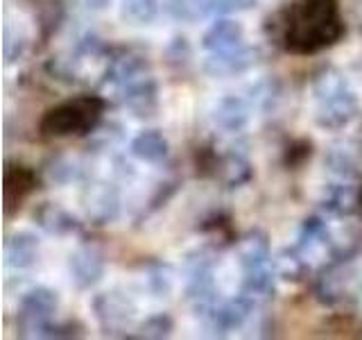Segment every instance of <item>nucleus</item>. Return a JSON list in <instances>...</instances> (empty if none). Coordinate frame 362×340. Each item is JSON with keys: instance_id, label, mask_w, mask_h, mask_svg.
<instances>
[{"instance_id": "obj_1", "label": "nucleus", "mask_w": 362, "mask_h": 340, "mask_svg": "<svg viewBox=\"0 0 362 340\" xmlns=\"http://www.w3.org/2000/svg\"><path fill=\"white\" fill-rule=\"evenodd\" d=\"M342 34L337 0H294L286 11L283 41L292 52H317L339 41Z\"/></svg>"}, {"instance_id": "obj_2", "label": "nucleus", "mask_w": 362, "mask_h": 340, "mask_svg": "<svg viewBox=\"0 0 362 340\" xmlns=\"http://www.w3.org/2000/svg\"><path fill=\"white\" fill-rule=\"evenodd\" d=\"M102 116V100L98 98H75L64 105L50 109L41 120V132L45 136H73V134H86L93 132Z\"/></svg>"}, {"instance_id": "obj_3", "label": "nucleus", "mask_w": 362, "mask_h": 340, "mask_svg": "<svg viewBox=\"0 0 362 340\" xmlns=\"http://www.w3.org/2000/svg\"><path fill=\"white\" fill-rule=\"evenodd\" d=\"M59 309V298L57 293L45 288V286H37L28 290L23 295L21 306H18V324L23 336H37L41 338L43 332L48 329L52 315Z\"/></svg>"}, {"instance_id": "obj_4", "label": "nucleus", "mask_w": 362, "mask_h": 340, "mask_svg": "<svg viewBox=\"0 0 362 340\" xmlns=\"http://www.w3.org/2000/svg\"><path fill=\"white\" fill-rule=\"evenodd\" d=\"M82 211L84 218L93 225H109L120 215V193L105 179H93L82 188Z\"/></svg>"}, {"instance_id": "obj_5", "label": "nucleus", "mask_w": 362, "mask_h": 340, "mask_svg": "<svg viewBox=\"0 0 362 340\" xmlns=\"http://www.w3.org/2000/svg\"><path fill=\"white\" fill-rule=\"evenodd\" d=\"M93 313L100 329L109 336H118L120 332H127L136 317V306L127 298L116 290L100 293L93 300Z\"/></svg>"}, {"instance_id": "obj_6", "label": "nucleus", "mask_w": 362, "mask_h": 340, "mask_svg": "<svg viewBox=\"0 0 362 340\" xmlns=\"http://www.w3.org/2000/svg\"><path fill=\"white\" fill-rule=\"evenodd\" d=\"M358 111H360V100L354 91L346 86L342 91H337V94L317 100L315 123H317V128H322V130L337 132V130H344L351 120H356Z\"/></svg>"}, {"instance_id": "obj_7", "label": "nucleus", "mask_w": 362, "mask_h": 340, "mask_svg": "<svg viewBox=\"0 0 362 340\" xmlns=\"http://www.w3.org/2000/svg\"><path fill=\"white\" fill-rule=\"evenodd\" d=\"M260 60V50L252 45H238V48L224 50V52H211L204 60L202 68L211 77H231L240 75L249 68H254Z\"/></svg>"}, {"instance_id": "obj_8", "label": "nucleus", "mask_w": 362, "mask_h": 340, "mask_svg": "<svg viewBox=\"0 0 362 340\" xmlns=\"http://www.w3.org/2000/svg\"><path fill=\"white\" fill-rule=\"evenodd\" d=\"M120 94L124 107L139 118H150L158 109V86L150 73H145L120 86Z\"/></svg>"}, {"instance_id": "obj_9", "label": "nucleus", "mask_w": 362, "mask_h": 340, "mask_svg": "<svg viewBox=\"0 0 362 340\" xmlns=\"http://www.w3.org/2000/svg\"><path fill=\"white\" fill-rule=\"evenodd\" d=\"M68 272L77 288H93L105 277V259L95 247H79L68 256Z\"/></svg>"}, {"instance_id": "obj_10", "label": "nucleus", "mask_w": 362, "mask_h": 340, "mask_svg": "<svg viewBox=\"0 0 362 340\" xmlns=\"http://www.w3.org/2000/svg\"><path fill=\"white\" fill-rule=\"evenodd\" d=\"M254 304L256 302L249 298V295L240 293L233 300L218 302L209 311V315L204 317V320H206L213 329H220V332H229V329L240 327L247 320L249 313H252V309H254Z\"/></svg>"}, {"instance_id": "obj_11", "label": "nucleus", "mask_w": 362, "mask_h": 340, "mask_svg": "<svg viewBox=\"0 0 362 340\" xmlns=\"http://www.w3.org/2000/svg\"><path fill=\"white\" fill-rule=\"evenodd\" d=\"M39 238L32 232H14L5 241V266L14 270H28L39 261Z\"/></svg>"}, {"instance_id": "obj_12", "label": "nucleus", "mask_w": 362, "mask_h": 340, "mask_svg": "<svg viewBox=\"0 0 362 340\" xmlns=\"http://www.w3.org/2000/svg\"><path fill=\"white\" fill-rule=\"evenodd\" d=\"M34 222H37L45 234L52 236H68L79 230V222L71 211H66L62 204L57 202H43L32 213Z\"/></svg>"}, {"instance_id": "obj_13", "label": "nucleus", "mask_w": 362, "mask_h": 340, "mask_svg": "<svg viewBox=\"0 0 362 340\" xmlns=\"http://www.w3.org/2000/svg\"><path fill=\"white\" fill-rule=\"evenodd\" d=\"M243 37H245L243 23H238L233 18H220L204 32L202 45H204V50H209V52H224V50L243 45Z\"/></svg>"}, {"instance_id": "obj_14", "label": "nucleus", "mask_w": 362, "mask_h": 340, "mask_svg": "<svg viewBox=\"0 0 362 340\" xmlns=\"http://www.w3.org/2000/svg\"><path fill=\"white\" fill-rule=\"evenodd\" d=\"M320 204L326 213L335 215V218H349V215H354L358 211L362 200H360V191H356L354 186L328 184L322 191Z\"/></svg>"}, {"instance_id": "obj_15", "label": "nucleus", "mask_w": 362, "mask_h": 340, "mask_svg": "<svg viewBox=\"0 0 362 340\" xmlns=\"http://www.w3.org/2000/svg\"><path fill=\"white\" fill-rule=\"evenodd\" d=\"M252 109H249L247 100L238 96H224L213 107V123L224 132H240L247 128Z\"/></svg>"}, {"instance_id": "obj_16", "label": "nucleus", "mask_w": 362, "mask_h": 340, "mask_svg": "<svg viewBox=\"0 0 362 340\" xmlns=\"http://www.w3.org/2000/svg\"><path fill=\"white\" fill-rule=\"evenodd\" d=\"M326 168L339 177H358L362 173V147L354 141L333 145L326 154Z\"/></svg>"}, {"instance_id": "obj_17", "label": "nucleus", "mask_w": 362, "mask_h": 340, "mask_svg": "<svg viewBox=\"0 0 362 340\" xmlns=\"http://www.w3.org/2000/svg\"><path fill=\"white\" fill-rule=\"evenodd\" d=\"M235 256L238 264H240L243 270H252V268H260L267 266L269 261V241L267 234L260 230H252L247 232L240 241L235 245Z\"/></svg>"}, {"instance_id": "obj_18", "label": "nucleus", "mask_w": 362, "mask_h": 340, "mask_svg": "<svg viewBox=\"0 0 362 340\" xmlns=\"http://www.w3.org/2000/svg\"><path fill=\"white\" fill-rule=\"evenodd\" d=\"M297 247L308 259L322 252H333V234L328 232V227L322 218H305L299 232Z\"/></svg>"}, {"instance_id": "obj_19", "label": "nucleus", "mask_w": 362, "mask_h": 340, "mask_svg": "<svg viewBox=\"0 0 362 340\" xmlns=\"http://www.w3.org/2000/svg\"><path fill=\"white\" fill-rule=\"evenodd\" d=\"M308 256H305L301 249L294 245V247H283L281 252L274 256L272 261V270L281 281H288V283H299L305 279L308 275Z\"/></svg>"}, {"instance_id": "obj_20", "label": "nucleus", "mask_w": 362, "mask_h": 340, "mask_svg": "<svg viewBox=\"0 0 362 340\" xmlns=\"http://www.w3.org/2000/svg\"><path fill=\"white\" fill-rule=\"evenodd\" d=\"M129 152L145 164H158L168 157L170 143L158 130H145V132L134 136V141L129 145Z\"/></svg>"}, {"instance_id": "obj_21", "label": "nucleus", "mask_w": 362, "mask_h": 340, "mask_svg": "<svg viewBox=\"0 0 362 340\" xmlns=\"http://www.w3.org/2000/svg\"><path fill=\"white\" fill-rule=\"evenodd\" d=\"M339 264H342V261H337V264H333L331 268H326L322 272V277L317 279L315 293H317V300H320L322 304H335L349 293L351 277L346 275L344 268Z\"/></svg>"}, {"instance_id": "obj_22", "label": "nucleus", "mask_w": 362, "mask_h": 340, "mask_svg": "<svg viewBox=\"0 0 362 340\" xmlns=\"http://www.w3.org/2000/svg\"><path fill=\"white\" fill-rule=\"evenodd\" d=\"M252 164L243 154H226L218 164V177L226 188H240L252 179Z\"/></svg>"}, {"instance_id": "obj_23", "label": "nucleus", "mask_w": 362, "mask_h": 340, "mask_svg": "<svg viewBox=\"0 0 362 340\" xmlns=\"http://www.w3.org/2000/svg\"><path fill=\"white\" fill-rule=\"evenodd\" d=\"M243 293L249 295L254 302L258 298H269L274 293V270H269L267 266L252 268V270H243Z\"/></svg>"}, {"instance_id": "obj_24", "label": "nucleus", "mask_w": 362, "mask_h": 340, "mask_svg": "<svg viewBox=\"0 0 362 340\" xmlns=\"http://www.w3.org/2000/svg\"><path fill=\"white\" fill-rule=\"evenodd\" d=\"M34 188V175L28 168H14L5 173V204H7V213L11 204H18L28 193Z\"/></svg>"}, {"instance_id": "obj_25", "label": "nucleus", "mask_w": 362, "mask_h": 340, "mask_svg": "<svg viewBox=\"0 0 362 340\" xmlns=\"http://www.w3.org/2000/svg\"><path fill=\"white\" fill-rule=\"evenodd\" d=\"M170 16L179 23H195L211 11V0H165Z\"/></svg>"}, {"instance_id": "obj_26", "label": "nucleus", "mask_w": 362, "mask_h": 340, "mask_svg": "<svg viewBox=\"0 0 362 340\" xmlns=\"http://www.w3.org/2000/svg\"><path fill=\"white\" fill-rule=\"evenodd\" d=\"M349 82L342 71H337L335 66H326L324 71H320L313 79V94H315V100H322L331 94H337V91L346 89Z\"/></svg>"}, {"instance_id": "obj_27", "label": "nucleus", "mask_w": 362, "mask_h": 340, "mask_svg": "<svg viewBox=\"0 0 362 340\" xmlns=\"http://www.w3.org/2000/svg\"><path fill=\"white\" fill-rule=\"evenodd\" d=\"M158 16V0H122V18L147 26Z\"/></svg>"}, {"instance_id": "obj_28", "label": "nucleus", "mask_w": 362, "mask_h": 340, "mask_svg": "<svg viewBox=\"0 0 362 340\" xmlns=\"http://www.w3.org/2000/svg\"><path fill=\"white\" fill-rule=\"evenodd\" d=\"M175 322L168 313H154L141 324V338H168L173 334Z\"/></svg>"}, {"instance_id": "obj_29", "label": "nucleus", "mask_w": 362, "mask_h": 340, "mask_svg": "<svg viewBox=\"0 0 362 340\" xmlns=\"http://www.w3.org/2000/svg\"><path fill=\"white\" fill-rule=\"evenodd\" d=\"M147 283H150V288H152V293L156 295V298H165V295L170 293V288H173V277H170L168 266L156 264V266L150 270V277H147Z\"/></svg>"}, {"instance_id": "obj_30", "label": "nucleus", "mask_w": 362, "mask_h": 340, "mask_svg": "<svg viewBox=\"0 0 362 340\" xmlns=\"http://www.w3.org/2000/svg\"><path fill=\"white\" fill-rule=\"evenodd\" d=\"M256 3L258 0H211V14H218V16L240 14V11L254 9Z\"/></svg>"}, {"instance_id": "obj_31", "label": "nucleus", "mask_w": 362, "mask_h": 340, "mask_svg": "<svg viewBox=\"0 0 362 340\" xmlns=\"http://www.w3.org/2000/svg\"><path fill=\"white\" fill-rule=\"evenodd\" d=\"M77 177V166L68 159H54L48 166V179L54 184H68L71 179Z\"/></svg>"}, {"instance_id": "obj_32", "label": "nucleus", "mask_w": 362, "mask_h": 340, "mask_svg": "<svg viewBox=\"0 0 362 340\" xmlns=\"http://www.w3.org/2000/svg\"><path fill=\"white\" fill-rule=\"evenodd\" d=\"M23 50H25V39L21 34L11 32L9 28L5 30V41H3V52H5V62H18V57H23Z\"/></svg>"}, {"instance_id": "obj_33", "label": "nucleus", "mask_w": 362, "mask_h": 340, "mask_svg": "<svg viewBox=\"0 0 362 340\" xmlns=\"http://www.w3.org/2000/svg\"><path fill=\"white\" fill-rule=\"evenodd\" d=\"M351 18L362 32V0H351Z\"/></svg>"}, {"instance_id": "obj_34", "label": "nucleus", "mask_w": 362, "mask_h": 340, "mask_svg": "<svg viewBox=\"0 0 362 340\" xmlns=\"http://www.w3.org/2000/svg\"><path fill=\"white\" fill-rule=\"evenodd\" d=\"M86 3V7H90V9H105L111 0H84Z\"/></svg>"}, {"instance_id": "obj_35", "label": "nucleus", "mask_w": 362, "mask_h": 340, "mask_svg": "<svg viewBox=\"0 0 362 340\" xmlns=\"http://www.w3.org/2000/svg\"><path fill=\"white\" fill-rule=\"evenodd\" d=\"M360 200H362V191H360Z\"/></svg>"}]
</instances>
